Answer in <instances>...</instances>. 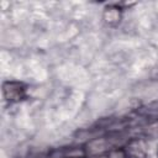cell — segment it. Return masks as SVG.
Segmentation results:
<instances>
[{
    "label": "cell",
    "mask_w": 158,
    "mask_h": 158,
    "mask_svg": "<svg viewBox=\"0 0 158 158\" xmlns=\"http://www.w3.org/2000/svg\"><path fill=\"white\" fill-rule=\"evenodd\" d=\"M2 95L7 102L16 104L27 98V88L21 81L7 80L2 83Z\"/></svg>",
    "instance_id": "obj_1"
},
{
    "label": "cell",
    "mask_w": 158,
    "mask_h": 158,
    "mask_svg": "<svg viewBox=\"0 0 158 158\" xmlns=\"http://www.w3.org/2000/svg\"><path fill=\"white\" fill-rule=\"evenodd\" d=\"M121 17H122V7L120 5L111 4V5L105 6L104 12H102V19L106 25L117 26L121 21Z\"/></svg>",
    "instance_id": "obj_2"
},
{
    "label": "cell",
    "mask_w": 158,
    "mask_h": 158,
    "mask_svg": "<svg viewBox=\"0 0 158 158\" xmlns=\"http://www.w3.org/2000/svg\"><path fill=\"white\" fill-rule=\"evenodd\" d=\"M110 148V143L109 139L105 137H100V138H94L91 139L85 148V153L89 156H99L102 154L104 152H109Z\"/></svg>",
    "instance_id": "obj_3"
},
{
    "label": "cell",
    "mask_w": 158,
    "mask_h": 158,
    "mask_svg": "<svg viewBox=\"0 0 158 158\" xmlns=\"http://www.w3.org/2000/svg\"><path fill=\"white\" fill-rule=\"evenodd\" d=\"M127 158H146V144L139 138H133L125 148Z\"/></svg>",
    "instance_id": "obj_4"
},
{
    "label": "cell",
    "mask_w": 158,
    "mask_h": 158,
    "mask_svg": "<svg viewBox=\"0 0 158 158\" xmlns=\"http://www.w3.org/2000/svg\"><path fill=\"white\" fill-rule=\"evenodd\" d=\"M106 158H127V153L125 151V148H111L107 152Z\"/></svg>",
    "instance_id": "obj_5"
}]
</instances>
